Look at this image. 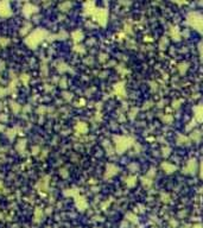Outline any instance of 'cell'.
<instances>
[{"mask_svg":"<svg viewBox=\"0 0 203 228\" xmlns=\"http://www.w3.org/2000/svg\"><path fill=\"white\" fill-rule=\"evenodd\" d=\"M162 168H163V170H165V172H167V173H171V172L176 171V166L172 165V164H170V163H167V162L163 163Z\"/></svg>","mask_w":203,"mask_h":228,"instance_id":"30bf717a","label":"cell"},{"mask_svg":"<svg viewBox=\"0 0 203 228\" xmlns=\"http://www.w3.org/2000/svg\"><path fill=\"white\" fill-rule=\"evenodd\" d=\"M188 23L192 26V27H195L197 31H200L201 33H203V16L202 14H200V13H194V12H191V13H189L188 14Z\"/></svg>","mask_w":203,"mask_h":228,"instance_id":"7a4b0ae2","label":"cell"},{"mask_svg":"<svg viewBox=\"0 0 203 228\" xmlns=\"http://www.w3.org/2000/svg\"><path fill=\"white\" fill-rule=\"evenodd\" d=\"M84 8H86V13H89V14H94L95 11H96L94 2H87L84 5Z\"/></svg>","mask_w":203,"mask_h":228,"instance_id":"9c48e42d","label":"cell"},{"mask_svg":"<svg viewBox=\"0 0 203 228\" xmlns=\"http://www.w3.org/2000/svg\"><path fill=\"white\" fill-rule=\"evenodd\" d=\"M94 17H95V20L100 24V25H106V23H107V11L105 10V8H96V11H95V13L93 14Z\"/></svg>","mask_w":203,"mask_h":228,"instance_id":"277c9868","label":"cell"},{"mask_svg":"<svg viewBox=\"0 0 203 228\" xmlns=\"http://www.w3.org/2000/svg\"><path fill=\"white\" fill-rule=\"evenodd\" d=\"M201 177L203 178V162H202V164H201Z\"/></svg>","mask_w":203,"mask_h":228,"instance_id":"ffe728a7","label":"cell"},{"mask_svg":"<svg viewBox=\"0 0 203 228\" xmlns=\"http://www.w3.org/2000/svg\"><path fill=\"white\" fill-rule=\"evenodd\" d=\"M76 206L81 209V210H83V209L87 208V202H86V200H84L83 197H77V200H76Z\"/></svg>","mask_w":203,"mask_h":228,"instance_id":"7c38bea8","label":"cell"},{"mask_svg":"<svg viewBox=\"0 0 203 228\" xmlns=\"http://www.w3.org/2000/svg\"><path fill=\"white\" fill-rule=\"evenodd\" d=\"M195 118L197 121H203V105L195 107Z\"/></svg>","mask_w":203,"mask_h":228,"instance_id":"52a82bcc","label":"cell"},{"mask_svg":"<svg viewBox=\"0 0 203 228\" xmlns=\"http://www.w3.org/2000/svg\"><path fill=\"white\" fill-rule=\"evenodd\" d=\"M194 228H202V227H201V226H195Z\"/></svg>","mask_w":203,"mask_h":228,"instance_id":"44dd1931","label":"cell"},{"mask_svg":"<svg viewBox=\"0 0 203 228\" xmlns=\"http://www.w3.org/2000/svg\"><path fill=\"white\" fill-rule=\"evenodd\" d=\"M82 38H83V35H82L81 31H75V32L73 33V39H74L75 42H80Z\"/></svg>","mask_w":203,"mask_h":228,"instance_id":"5bb4252c","label":"cell"},{"mask_svg":"<svg viewBox=\"0 0 203 228\" xmlns=\"http://www.w3.org/2000/svg\"><path fill=\"white\" fill-rule=\"evenodd\" d=\"M36 7L35 6H32V5H26L25 7H24V13L26 14V16H30L31 13H33V12H36Z\"/></svg>","mask_w":203,"mask_h":228,"instance_id":"4fadbf2b","label":"cell"},{"mask_svg":"<svg viewBox=\"0 0 203 228\" xmlns=\"http://www.w3.org/2000/svg\"><path fill=\"white\" fill-rule=\"evenodd\" d=\"M75 130L77 131L79 133H86L87 131H88V126H87V124H84V122H79L76 126H75Z\"/></svg>","mask_w":203,"mask_h":228,"instance_id":"8fae6325","label":"cell"},{"mask_svg":"<svg viewBox=\"0 0 203 228\" xmlns=\"http://www.w3.org/2000/svg\"><path fill=\"white\" fill-rule=\"evenodd\" d=\"M195 169H196V160L195 159H191L189 160L185 170H183V172H186V173H194L195 172Z\"/></svg>","mask_w":203,"mask_h":228,"instance_id":"8992f818","label":"cell"},{"mask_svg":"<svg viewBox=\"0 0 203 228\" xmlns=\"http://www.w3.org/2000/svg\"><path fill=\"white\" fill-rule=\"evenodd\" d=\"M133 144V140L127 137H115V145H117V151L122 153L126 151L131 145Z\"/></svg>","mask_w":203,"mask_h":228,"instance_id":"3957f363","label":"cell"},{"mask_svg":"<svg viewBox=\"0 0 203 228\" xmlns=\"http://www.w3.org/2000/svg\"><path fill=\"white\" fill-rule=\"evenodd\" d=\"M171 36L173 37V39H180V31L177 27L171 29Z\"/></svg>","mask_w":203,"mask_h":228,"instance_id":"9a60e30c","label":"cell"},{"mask_svg":"<svg viewBox=\"0 0 203 228\" xmlns=\"http://www.w3.org/2000/svg\"><path fill=\"white\" fill-rule=\"evenodd\" d=\"M41 217H42V210L41 209H37L36 210V220L41 221Z\"/></svg>","mask_w":203,"mask_h":228,"instance_id":"ac0fdd59","label":"cell"},{"mask_svg":"<svg viewBox=\"0 0 203 228\" xmlns=\"http://www.w3.org/2000/svg\"><path fill=\"white\" fill-rule=\"evenodd\" d=\"M0 16L1 17H8L11 16V7L7 1L0 2Z\"/></svg>","mask_w":203,"mask_h":228,"instance_id":"5b68a950","label":"cell"},{"mask_svg":"<svg viewBox=\"0 0 203 228\" xmlns=\"http://www.w3.org/2000/svg\"><path fill=\"white\" fill-rule=\"evenodd\" d=\"M136 181H137L136 177H128V178L126 179V184H127L128 187H133V185L136 184Z\"/></svg>","mask_w":203,"mask_h":228,"instance_id":"2e32d148","label":"cell"},{"mask_svg":"<svg viewBox=\"0 0 203 228\" xmlns=\"http://www.w3.org/2000/svg\"><path fill=\"white\" fill-rule=\"evenodd\" d=\"M200 54H201V58H202L203 61V43L200 44Z\"/></svg>","mask_w":203,"mask_h":228,"instance_id":"d6986e66","label":"cell"},{"mask_svg":"<svg viewBox=\"0 0 203 228\" xmlns=\"http://www.w3.org/2000/svg\"><path fill=\"white\" fill-rule=\"evenodd\" d=\"M48 36V32L45 31V30H43V29H38V30H36V31H33L32 33H30L27 37H26V39H25V43L30 46V48H36L39 43H41L43 39H45V37Z\"/></svg>","mask_w":203,"mask_h":228,"instance_id":"6da1fadb","label":"cell"},{"mask_svg":"<svg viewBox=\"0 0 203 228\" xmlns=\"http://www.w3.org/2000/svg\"><path fill=\"white\" fill-rule=\"evenodd\" d=\"M115 90H117V93H121V94L123 95L125 94V93H123V84H122V83L117 84V86H115Z\"/></svg>","mask_w":203,"mask_h":228,"instance_id":"e0dca14e","label":"cell"},{"mask_svg":"<svg viewBox=\"0 0 203 228\" xmlns=\"http://www.w3.org/2000/svg\"><path fill=\"white\" fill-rule=\"evenodd\" d=\"M118 171H119V169L115 166V165H113V164H109L108 166H107V172H106V177H112V176H114L115 173H118Z\"/></svg>","mask_w":203,"mask_h":228,"instance_id":"ba28073f","label":"cell"}]
</instances>
